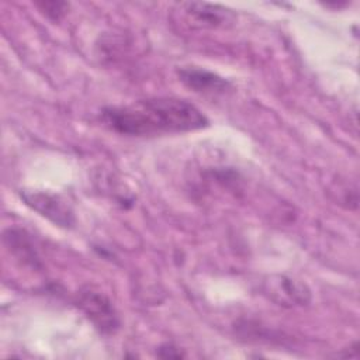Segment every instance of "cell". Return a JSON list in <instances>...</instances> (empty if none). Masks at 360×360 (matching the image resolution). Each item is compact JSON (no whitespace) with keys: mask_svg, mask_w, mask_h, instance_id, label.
<instances>
[{"mask_svg":"<svg viewBox=\"0 0 360 360\" xmlns=\"http://www.w3.org/2000/svg\"><path fill=\"white\" fill-rule=\"evenodd\" d=\"M159 356H162V357H181L183 354L176 347H173L170 345H166V346H162L159 349Z\"/></svg>","mask_w":360,"mask_h":360,"instance_id":"obj_9","label":"cell"},{"mask_svg":"<svg viewBox=\"0 0 360 360\" xmlns=\"http://www.w3.org/2000/svg\"><path fill=\"white\" fill-rule=\"evenodd\" d=\"M180 82L197 93H224L229 83L219 75L197 66H184L177 70Z\"/></svg>","mask_w":360,"mask_h":360,"instance_id":"obj_6","label":"cell"},{"mask_svg":"<svg viewBox=\"0 0 360 360\" xmlns=\"http://www.w3.org/2000/svg\"><path fill=\"white\" fill-rule=\"evenodd\" d=\"M3 240L7 246V249L17 256L20 260H22L27 264L37 266L38 264V255L35 250V246L32 245V240L30 239V235L25 231L10 228L4 232Z\"/></svg>","mask_w":360,"mask_h":360,"instance_id":"obj_7","label":"cell"},{"mask_svg":"<svg viewBox=\"0 0 360 360\" xmlns=\"http://www.w3.org/2000/svg\"><path fill=\"white\" fill-rule=\"evenodd\" d=\"M77 305L100 332L114 333L118 329V315L104 294L87 288L79 294Z\"/></svg>","mask_w":360,"mask_h":360,"instance_id":"obj_4","label":"cell"},{"mask_svg":"<svg viewBox=\"0 0 360 360\" xmlns=\"http://www.w3.org/2000/svg\"><path fill=\"white\" fill-rule=\"evenodd\" d=\"M21 200L35 212L49 219L58 226L70 228L75 225V214L70 205L58 194L48 191H28L20 193Z\"/></svg>","mask_w":360,"mask_h":360,"instance_id":"obj_2","label":"cell"},{"mask_svg":"<svg viewBox=\"0 0 360 360\" xmlns=\"http://www.w3.org/2000/svg\"><path fill=\"white\" fill-rule=\"evenodd\" d=\"M37 6L52 20L58 21L62 18V15L66 13L68 10V4L66 3H60V1H44V3H37Z\"/></svg>","mask_w":360,"mask_h":360,"instance_id":"obj_8","label":"cell"},{"mask_svg":"<svg viewBox=\"0 0 360 360\" xmlns=\"http://www.w3.org/2000/svg\"><path fill=\"white\" fill-rule=\"evenodd\" d=\"M180 11L193 28H217L233 20L231 10L208 3H181Z\"/></svg>","mask_w":360,"mask_h":360,"instance_id":"obj_5","label":"cell"},{"mask_svg":"<svg viewBox=\"0 0 360 360\" xmlns=\"http://www.w3.org/2000/svg\"><path fill=\"white\" fill-rule=\"evenodd\" d=\"M263 292L281 307H302L311 301L308 285L284 274L270 276L263 281Z\"/></svg>","mask_w":360,"mask_h":360,"instance_id":"obj_3","label":"cell"},{"mask_svg":"<svg viewBox=\"0 0 360 360\" xmlns=\"http://www.w3.org/2000/svg\"><path fill=\"white\" fill-rule=\"evenodd\" d=\"M103 122L121 135L146 136L205 128L207 117L191 103L176 97L139 100L128 105L105 107Z\"/></svg>","mask_w":360,"mask_h":360,"instance_id":"obj_1","label":"cell"}]
</instances>
